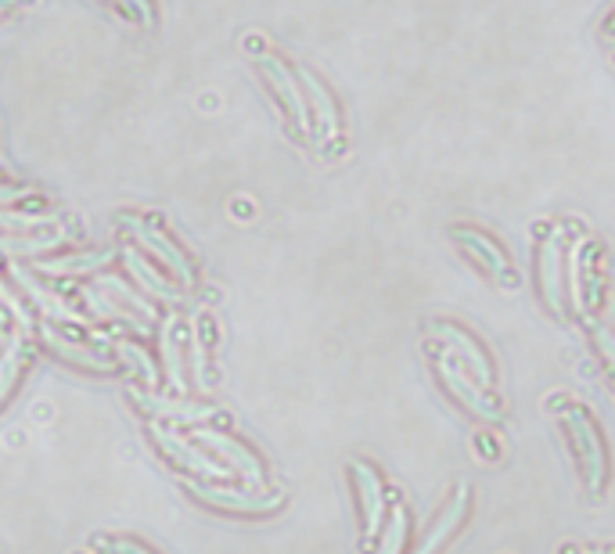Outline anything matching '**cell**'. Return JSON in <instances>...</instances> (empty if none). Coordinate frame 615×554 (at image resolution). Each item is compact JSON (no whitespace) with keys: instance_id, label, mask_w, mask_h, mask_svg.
Here are the masks:
<instances>
[{"instance_id":"cell-4","label":"cell","mask_w":615,"mask_h":554,"mask_svg":"<svg viewBox=\"0 0 615 554\" xmlns=\"http://www.w3.org/2000/svg\"><path fill=\"white\" fill-rule=\"evenodd\" d=\"M468 515H472V486L457 483L454 493H450V497L443 501V508H439L432 519H428V526H425V533H421L418 547H414L410 554H439L464 529Z\"/></svg>"},{"instance_id":"cell-2","label":"cell","mask_w":615,"mask_h":554,"mask_svg":"<svg viewBox=\"0 0 615 554\" xmlns=\"http://www.w3.org/2000/svg\"><path fill=\"white\" fill-rule=\"evenodd\" d=\"M432 367H436L439 382L446 385V393L454 396L468 414H475L479 421L504 418V400H500L497 389H486L450 349H432Z\"/></svg>"},{"instance_id":"cell-17","label":"cell","mask_w":615,"mask_h":554,"mask_svg":"<svg viewBox=\"0 0 615 554\" xmlns=\"http://www.w3.org/2000/svg\"><path fill=\"white\" fill-rule=\"evenodd\" d=\"M15 4H18V0H0V15H4L8 8H15Z\"/></svg>"},{"instance_id":"cell-1","label":"cell","mask_w":615,"mask_h":554,"mask_svg":"<svg viewBox=\"0 0 615 554\" xmlns=\"http://www.w3.org/2000/svg\"><path fill=\"white\" fill-rule=\"evenodd\" d=\"M558 429L569 443L572 461H576V472H580L587 493L601 497L608 490V479H612V454H608L605 432H601L594 411L572 400L562 403L558 407Z\"/></svg>"},{"instance_id":"cell-10","label":"cell","mask_w":615,"mask_h":554,"mask_svg":"<svg viewBox=\"0 0 615 554\" xmlns=\"http://www.w3.org/2000/svg\"><path fill=\"white\" fill-rule=\"evenodd\" d=\"M299 80H303L306 94H310L313 112H317V141H321V148H324V144H331L335 137L342 134L339 108H335V98L328 94V87H324V83L317 80V76H313L310 69H299Z\"/></svg>"},{"instance_id":"cell-9","label":"cell","mask_w":615,"mask_h":554,"mask_svg":"<svg viewBox=\"0 0 615 554\" xmlns=\"http://www.w3.org/2000/svg\"><path fill=\"white\" fill-rule=\"evenodd\" d=\"M259 72H263V80L270 83V90L277 94L281 108H285V116L292 119V126L299 134H310V112H306V98L299 94L295 87V76L288 72V65L274 54H259Z\"/></svg>"},{"instance_id":"cell-12","label":"cell","mask_w":615,"mask_h":554,"mask_svg":"<svg viewBox=\"0 0 615 554\" xmlns=\"http://www.w3.org/2000/svg\"><path fill=\"white\" fill-rule=\"evenodd\" d=\"M137 238H141V242L148 245V249H152L155 256H162V260L170 263V267H177V270H180V274H184V277L191 274V270H188V263L180 260V252H177V249H170V245L162 242L159 234H152V231H144V227H137Z\"/></svg>"},{"instance_id":"cell-16","label":"cell","mask_w":615,"mask_h":554,"mask_svg":"<svg viewBox=\"0 0 615 554\" xmlns=\"http://www.w3.org/2000/svg\"><path fill=\"white\" fill-rule=\"evenodd\" d=\"M26 191L22 188H0V202H15V198H22Z\"/></svg>"},{"instance_id":"cell-5","label":"cell","mask_w":615,"mask_h":554,"mask_svg":"<svg viewBox=\"0 0 615 554\" xmlns=\"http://www.w3.org/2000/svg\"><path fill=\"white\" fill-rule=\"evenodd\" d=\"M450 238H454L457 245H461V252L468 256V260L475 263V267L482 270L486 277H493L497 285H515V267H511L508 252L500 249V242H493L490 234L479 231V227H468V224H457L454 231H450Z\"/></svg>"},{"instance_id":"cell-7","label":"cell","mask_w":615,"mask_h":554,"mask_svg":"<svg viewBox=\"0 0 615 554\" xmlns=\"http://www.w3.org/2000/svg\"><path fill=\"white\" fill-rule=\"evenodd\" d=\"M353 486H357L360 522H364V540H375L382 533L385 519H389V497H385V479L375 465L367 461H353Z\"/></svg>"},{"instance_id":"cell-3","label":"cell","mask_w":615,"mask_h":554,"mask_svg":"<svg viewBox=\"0 0 615 554\" xmlns=\"http://www.w3.org/2000/svg\"><path fill=\"white\" fill-rule=\"evenodd\" d=\"M601 249L594 238L580 234L565 252V277L572 288V306L580 313L594 310L601 303Z\"/></svg>"},{"instance_id":"cell-15","label":"cell","mask_w":615,"mask_h":554,"mask_svg":"<svg viewBox=\"0 0 615 554\" xmlns=\"http://www.w3.org/2000/svg\"><path fill=\"white\" fill-rule=\"evenodd\" d=\"M562 554H615V547H605V544H583V547H565Z\"/></svg>"},{"instance_id":"cell-11","label":"cell","mask_w":615,"mask_h":554,"mask_svg":"<svg viewBox=\"0 0 615 554\" xmlns=\"http://www.w3.org/2000/svg\"><path fill=\"white\" fill-rule=\"evenodd\" d=\"M407 508L403 504H393L389 511V519H385V533H382V544H378L375 554H400L407 547Z\"/></svg>"},{"instance_id":"cell-8","label":"cell","mask_w":615,"mask_h":554,"mask_svg":"<svg viewBox=\"0 0 615 554\" xmlns=\"http://www.w3.org/2000/svg\"><path fill=\"white\" fill-rule=\"evenodd\" d=\"M536 277H540V292L551 313L565 310V234L562 227H551L536 256Z\"/></svg>"},{"instance_id":"cell-13","label":"cell","mask_w":615,"mask_h":554,"mask_svg":"<svg viewBox=\"0 0 615 554\" xmlns=\"http://www.w3.org/2000/svg\"><path fill=\"white\" fill-rule=\"evenodd\" d=\"M108 4H112L123 18L137 22V26H152V4H148V0H108Z\"/></svg>"},{"instance_id":"cell-14","label":"cell","mask_w":615,"mask_h":554,"mask_svg":"<svg viewBox=\"0 0 615 554\" xmlns=\"http://www.w3.org/2000/svg\"><path fill=\"white\" fill-rule=\"evenodd\" d=\"M594 349H598L601 364H605L608 378H612V385H615V335H612V331L594 328Z\"/></svg>"},{"instance_id":"cell-6","label":"cell","mask_w":615,"mask_h":554,"mask_svg":"<svg viewBox=\"0 0 615 554\" xmlns=\"http://www.w3.org/2000/svg\"><path fill=\"white\" fill-rule=\"evenodd\" d=\"M432 331H436V339L443 342L486 389H497V367H493V357L486 353V346L475 339L472 331L461 328V324H454V321H432Z\"/></svg>"}]
</instances>
